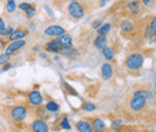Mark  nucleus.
Returning <instances> with one entry per match:
<instances>
[{
    "label": "nucleus",
    "mask_w": 156,
    "mask_h": 132,
    "mask_svg": "<svg viewBox=\"0 0 156 132\" xmlns=\"http://www.w3.org/2000/svg\"><path fill=\"white\" fill-rule=\"evenodd\" d=\"M10 59H11V54H9V53H5V54L0 55V65L7 64L10 61Z\"/></svg>",
    "instance_id": "a878e982"
},
{
    "label": "nucleus",
    "mask_w": 156,
    "mask_h": 132,
    "mask_svg": "<svg viewBox=\"0 0 156 132\" xmlns=\"http://www.w3.org/2000/svg\"><path fill=\"white\" fill-rule=\"evenodd\" d=\"M27 45V42L24 41V40H17V41H12L9 46H7V48H6V53H9V54H12V53H15V52H17V51H20L22 49L24 46Z\"/></svg>",
    "instance_id": "6e6552de"
},
{
    "label": "nucleus",
    "mask_w": 156,
    "mask_h": 132,
    "mask_svg": "<svg viewBox=\"0 0 156 132\" xmlns=\"http://www.w3.org/2000/svg\"><path fill=\"white\" fill-rule=\"evenodd\" d=\"M61 49H62V46L60 45L58 40H52L46 45V51L52 52V53H60Z\"/></svg>",
    "instance_id": "ddd939ff"
},
{
    "label": "nucleus",
    "mask_w": 156,
    "mask_h": 132,
    "mask_svg": "<svg viewBox=\"0 0 156 132\" xmlns=\"http://www.w3.org/2000/svg\"><path fill=\"white\" fill-rule=\"evenodd\" d=\"M129 107L131 111L133 112H140L143 111L145 107H147V100L140 96V95H133L131 98H130V102H129Z\"/></svg>",
    "instance_id": "7ed1b4c3"
},
{
    "label": "nucleus",
    "mask_w": 156,
    "mask_h": 132,
    "mask_svg": "<svg viewBox=\"0 0 156 132\" xmlns=\"http://www.w3.org/2000/svg\"><path fill=\"white\" fill-rule=\"evenodd\" d=\"M64 88H65V89H66V90H67V91H69L70 94L77 95V93H76V90H75V89H72V88H71V87H70V85H69L67 83H64Z\"/></svg>",
    "instance_id": "2f4dec72"
},
{
    "label": "nucleus",
    "mask_w": 156,
    "mask_h": 132,
    "mask_svg": "<svg viewBox=\"0 0 156 132\" xmlns=\"http://www.w3.org/2000/svg\"><path fill=\"white\" fill-rule=\"evenodd\" d=\"M98 33V35H106L109 30H111V24L109 23H105V24H101V27L96 29Z\"/></svg>",
    "instance_id": "412c9836"
},
{
    "label": "nucleus",
    "mask_w": 156,
    "mask_h": 132,
    "mask_svg": "<svg viewBox=\"0 0 156 132\" xmlns=\"http://www.w3.org/2000/svg\"><path fill=\"white\" fill-rule=\"evenodd\" d=\"M84 109L87 111V112H93V111H95L96 109V106L94 105V103H90V102H87V103H84Z\"/></svg>",
    "instance_id": "c85d7f7f"
},
{
    "label": "nucleus",
    "mask_w": 156,
    "mask_h": 132,
    "mask_svg": "<svg viewBox=\"0 0 156 132\" xmlns=\"http://www.w3.org/2000/svg\"><path fill=\"white\" fill-rule=\"evenodd\" d=\"M4 46H5V43H4V41H1V40H0V49H1V48H2Z\"/></svg>",
    "instance_id": "e433bc0d"
},
{
    "label": "nucleus",
    "mask_w": 156,
    "mask_h": 132,
    "mask_svg": "<svg viewBox=\"0 0 156 132\" xmlns=\"http://www.w3.org/2000/svg\"><path fill=\"white\" fill-rule=\"evenodd\" d=\"M149 34H150V37L153 36V37H155V33H156V20L155 18L151 19V23H150V25H149Z\"/></svg>",
    "instance_id": "b1692460"
},
{
    "label": "nucleus",
    "mask_w": 156,
    "mask_h": 132,
    "mask_svg": "<svg viewBox=\"0 0 156 132\" xmlns=\"http://www.w3.org/2000/svg\"><path fill=\"white\" fill-rule=\"evenodd\" d=\"M13 30H15V29H13L12 27H9L7 29L5 28V29L1 31V36H10V35L13 33Z\"/></svg>",
    "instance_id": "c756f323"
},
{
    "label": "nucleus",
    "mask_w": 156,
    "mask_h": 132,
    "mask_svg": "<svg viewBox=\"0 0 156 132\" xmlns=\"http://www.w3.org/2000/svg\"><path fill=\"white\" fill-rule=\"evenodd\" d=\"M16 2H15V0H7V2H6V10H7V12H10V13H12V12H15L16 11Z\"/></svg>",
    "instance_id": "5701e85b"
},
{
    "label": "nucleus",
    "mask_w": 156,
    "mask_h": 132,
    "mask_svg": "<svg viewBox=\"0 0 156 132\" xmlns=\"http://www.w3.org/2000/svg\"><path fill=\"white\" fill-rule=\"evenodd\" d=\"M101 51H102V55H103L105 59H107V60H113V58H114L113 48H111V47L106 46V47H103Z\"/></svg>",
    "instance_id": "a211bd4d"
},
{
    "label": "nucleus",
    "mask_w": 156,
    "mask_h": 132,
    "mask_svg": "<svg viewBox=\"0 0 156 132\" xmlns=\"http://www.w3.org/2000/svg\"><path fill=\"white\" fill-rule=\"evenodd\" d=\"M96 132H106V131H103V130H102V131H96Z\"/></svg>",
    "instance_id": "58836bf2"
},
{
    "label": "nucleus",
    "mask_w": 156,
    "mask_h": 132,
    "mask_svg": "<svg viewBox=\"0 0 156 132\" xmlns=\"http://www.w3.org/2000/svg\"><path fill=\"white\" fill-rule=\"evenodd\" d=\"M6 27H5V23H4V20H2V18L0 17V31H2L4 29H5Z\"/></svg>",
    "instance_id": "f704fd0d"
},
{
    "label": "nucleus",
    "mask_w": 156,
    "mask_h": 132,
    "mask_svg": "<svg viewBox=\"0 0 156 132\" xmlns=\"http://www.w3.org/2000/svg\"><path fill=\"white\" fill-rule=\"evenodd\" d=\"M101 73H102V77H103L105 80L111 79L112 76H113V66L111 64H108V62L102 64V66H101Z\"/></svg>",
    "instance_id": "f8f14e48"
},
{
    "label": "nucleus",
    "mask_w": 156,
    "mask_h": 132,
    "mask_svg": "<svg viewBox=\"0 0 156 132\" xmlns=\"http://www.w3.org/2000/svg\"><path fill=\"white\" fill-rule=\"evenodd\" d=\"M60 53H61L62 55H65L66 58H75L77 55V51H75L72 47H71V48H62V49L60 51Z\"/></svg>",
    "instance_id": "aec40b11"
},
{
    "label": "nucleus",
    "mask_w": 156,
    "mask_h": 132,
    "mask_svg": "<svg viewBox=\"0 0 156 132\" xmlns=\"http://www.w3.org/2000/svg\"><path fill=\"white\" fill-rule=\"evenodd\" d=\"M127 10L133 16L138 15L142 11V4H140V1L139 0H130L127 2Z\"/></svg>",
    "instance_id": "1a4fd4ad"
},
{
    "label": "nucleus",
    "mask_w": 156,
    "mask_h": 132,
    "mask_svg": "<svg viewBox=\"0 0 156 132\" xmlns=\"http://www.w3.org/2000/svg\"><path fill=\"white\" fill-rule=\"evenodd\" d=\"M44 108H46L48 112H51V113H55V112H58L60 107H59V105L55 101H48V102L46 103Z\"/></svg>",
    "instance_id": "6ab92c4d"
},
{
    "label": "nucleus",
    "mask_w": 156,
    "mask_h": 132,
    "mask_svg": "<svg viewBox=\"0 0 156 132\" xmlns=\"http://www.w3.org/2000/svg\"><path fill=\"white\" fill-rule=\"evenodd\" d=\"M67 1H78V0H67Z\"/></svg>",
    "instance_id": "4c0bfd02"
},
{
    "label": "nucleus",
    "mask_w": 156,
    "mask_h": 132,
    "mask_svg": "<svg viewBox=\"0 0 156 132\" xmlns=\"http://www.w3.org/2000/svg\"><path fill=\"white\" fill-rule=\"evenodd\" d=\"M60 127L64 129V130H71V124L69 121V118L67 116H64L60 121Z\"/></svg>",
    "instance_id": "4be33fe9"
},
{
    "label": "nucleus",
    "mask_w": 156,
    "mask_h": 132,
    "mask_svg": "<svg viewBox=\"0 0 156 132\" xmlns=\"http://www.w3.org/2000/svg\"><path fill=\"white\" fill-rule=\"evenodd\" d=\"M107 42H108V40H107L106 35H98V37L95 38V41H94V45H95V47L98 49H102L103 47L107 46Z\"/></svg>",
    "instance_id": "f3484780"
},
{
    "label": "nucleus",
    "mask_w": 156,
    "mask_h": 132,
    "mask_svg": "<svg viewBox=\"0 0 156 132\" xmlns=\"http://www.w3.org/2000/svg\"><path fill=\"white\" fill-rule=\"evenodd\" d=\"M37 114H39L40 119H47L49 115H48V111L43 107V108H39L37 109Z\"/></svg>",
    "instance_id": "393cba45"
},
{
    "label": "nucleus",
    "mask_w": 156,
    "mask_h": 132,
    "mask_svg": "<svg viewBox=\"0 0 156 132\" xmlns=\"http://www.w3.org/2000/svg\"><path fill=\"white\" fill-rule=\"evenodd\" d=\"M30 7H31V4H29V2H22V4H20V9L22 11H24V12H27Z\"/></svg>",
    "instance_id": "7c9ffc66"
},
{
    "label": "nucleus",
    "mask_w": 156,
    "mask_h": 132,
    "mask_svg": "<svg viewBox=\"0 0 156 132\" xmlns=\"http://www.w3.org/2000/svg\"><path fill=\"white\" fill-rule=\"evenodd\" d=\"M151 2H153V0H142V5H144V6H149V5H151Z\"/></svg>",
    "instance_id": "72a5a7b5"
},
{
    "label": "nucleus",
    "mask_w": 156,
    "mask_h": 132,
    "mask_svg": "<svg viewBox=\"0 0 156 132\" xmlns=\"http://www.w3.org/2000/svg\"><path fill=\"white\" fill-rule=\"evenodd\" d=\"M11 67H12V65L7 62V64H5V65H4V69H2V71H7V70H10Z\"/></svg>",
    "instance_id": "c9c22d12"
},
{
    "label": "nucleus",
    "mask_w": 156,
    "mask_h": 132,
    "mask_svg": "<svg viewBox=\"0 0 156 132\" xmlns=\"http://www.w3.org/2000/svg\"><path fill=\"white\" fill-rule=\"evenodd\" d=\"M76 129L78 132H94L91 124L88 120H79L76 123Z\"/></svg>",
    "instance_id": "9b49d317"
},
{
    "label": "nucleus",
    "mask_w": 156,
    "mask_h": 132,
    "mask_svg": "<svg viewBox=\"0 0 156 132\" xmlns=\"http://www.w3.org/2000/svg\"><path fill=\"white\" fill-rule=\"evenodd\" d=\"M112 129L115 130V131L122 130V123H121V120H115V121H113V124H112Z\"/></svg>",
    "instance_id": "bb28decb"
},
{
    "label": "nucleus",
    "mask_w": 156,
    "mask_h": 132,
    "mask_svg": "<svg viewBox=\"0 0 156 132\" xmlns=\"http://www.w3.org/2000/svg\"><path fill=\"white\" fill-rule=\"evenodd\" d=\"M27 35H28V30L20 28V29L13 30V33L9 36V40H10L11 42H12V41H17V40H23Z\"/></svg>",
    "instance_id": "4468645a"
},
{
    "label": "nucleus",
    "mask_w": 156,
    "mask_h": 132,
    "mask_svg": "<svg viewBox=\"0 0 156 132\" xmlns=\"http://www.w3.org/2000/svg\"><path fill=\"white\" fill-rule=\"evenodd\" d=\"M28 98H29L30 105H33V106H35V107H40V106L42 105V100H43V98H42V95H41V93H40L39 90H33V91H30Z\"/></svg>",
    "instance_id": "0eeeda50"
},
{
    "label": "nucleus",
    "mask_w": 156,
    "mask_h": 132,
    "mask_svg": "<svg viewBox=\"0 0 156 132\" xmlns=\"http://www.w3.org/2000/svg\"><path fill=\"white\" fill-rule=\"evenodd\" d=\"M67 13L73 20H79L85 16V9L79 1H70L67 5Z\"/></svg>",
    "instance_id": "f03ea898"
},
{
    "label": "nucleus",
    "mask_w": 156,
    "mask_h": 132,
    "mask_svg": "<svg viewBox=\"0 0 156 132\" xmlns=\"http://www.w3.org/2000/svg\"><path fill=\"white\" fill-rule=\"evenodd\" d=\"M101 24H102V20H101V19H98L96 22L93 23V28H94V29H98V28L101 27Z\"/></svg>",
    "instance_id": "473e14b6"
},
{
    "label": "nucleus",
    "mask_w": 156,
    "mask_h": 132,
    "mask_svg": "<svg viewBox=\"0 0 156 132\" xmlns=\"http://www.w3.org/2000/svg\"><path fill=\"white\" fill-rule=\"evenodd\" d=\"M90 124H91V126H93V130H94V131H102V130H105V129H106V124H105V121H103L102 119H100V118H95V119H93Z\"/></svg>",
    "instance_id": "dca6fc26"
},
{
    "label": "nucleus",
    "mask_w": 156,
    "mask_h": 132,
    "mask_svg": "<svg viewBox=\"0 0 156 132\" xmlns=\"http://www.w3.org/2000/svg\"><path fill=\"white\" fill-rule=\"evenodd\" d=\"M58 41L60 42V45L62 46V48H71L72 47V43H73V41H72V37L69 35V34H62V35H60L58 38Z\"/></svg>",
    "instance_id": "2eb2a0df"
},
{
    "label": "nucleus",
    "mask_w": 156,
    "mask_h": 132,
    "mask_svg": "<svg viewBox=\"0 0 156 132\" xmlns=\"http://www.w3.org/2000/svg\"><path fill=\"white\" fill-rule=\"evenodd\" d=\"M33 132H48V125L43 119H36L31 123Z\"/></svg>",
    "instance_id": "423d86ee"
},
{
    "label": "nucleus",
    "mask_w": 156,
    "mask_h": 132,
    "mask_svg": "<svg viewBox=\"0 0 156 132\" xmlns=\"http://www.w3.org/2000/svg\"><path fill=\"white\" fill-rule=\"evenodd\" d=\"M144 65V55L142 53H131L126 57L125 66L130 71H138Z\"/></svg>",
    "instance_id": "f257e3e1"
},
{
    "label": "nucleus",
    "mask_w": 156,
    "mask_h": 132,
    "mask_svg": "<svg viewBox=\"0 0 156 132\" xmlns=\"http://www.w3.org/2000/svg\"><path fill=\"white\" fill-rule=\"evenodd\" d=\"M44 35H47V36H52V37H59L60 35H62V34H65L66 31H65V29L62 28V27H60V25H49L48 28H46L44 29Z\"/></svg>",
    "instance_id": "39448f33"
},
{
    "label": "nucleus",
    "mask_w": 156,
    "mask_h": 132,
    "mask_svg": "<svg viewBox=\"0 0 156 132\" xmlns=\"http://www.w3.org/2000/svg\"><path fill=\"white\" fill-rule=\"evenodd\" d=\"M10 115H11V118H12L15 121L18 123V121H22V120H24V119L27 118L28 111H27V108H25L24 106H15V107L11 109Z\"/></svg>",
    "instance_id": "20e7f679"
},
{
    "label": "nucleus",
    "mask_w": 156,
    "mask_h": 132,
    "mask_svg": "<svg viewBox=\"0 0 156 132\" xmlns=\"http://www.w3.org/2000/svg\"><path fill=\"white\" fill-rule=\"evenodd\" d=\"M119 29H120V31H121L122 34H130V33L133 31L135 25H133V23H132L131 20H129V19H124V20L120 22V24H119Z\"/></svg>",
    "instance_id": "9d476101"
},
{
    "label": "nucleus",
    "mask_w": 156,
    "mask_h": 132,
    "mask_svg": "<svg viewBox=\"0 0 156 132\" xmlns=\"http://www.w3.org/2000/svg\"><path fill=\"white\" fill-rule=\"evenodd\" d=\"M25 13H27V17H28V18H33V17L35 16V13H36V7H35L34 5H31V7H30Z\"/></svg>",
    "instance_id": "cd10ccee"
}]
</instances>
